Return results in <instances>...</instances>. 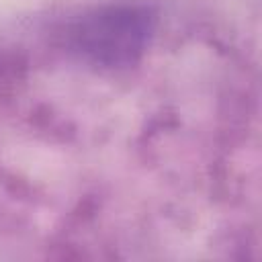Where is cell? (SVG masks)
<instances>
[{"label":"cell","mask_w":262,"mask_h":262,"mask_svg":"<svg viewBox=\"0 0 262 262\" xmlns=\"http://www.w3.org/2000/svg\"><path fill=\"white\" fill-rule=\"evenodd\" d=\"M160 10L149 0H102L72 14L61 41L80 63L98 72L137 66L156 39Z\"/></svg>","instance_id":"obj_1"}]
</instances>
